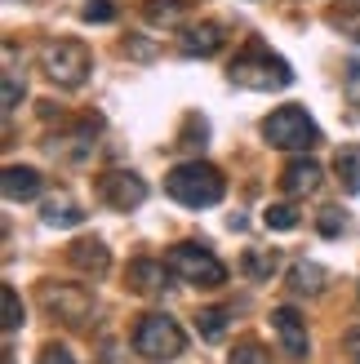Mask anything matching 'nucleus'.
I'll use <instances>...</instances> for the list:
<instances>
[{"label":"nucleus","instance_id":"nucleus-1","mask_svg":"<svg viewBox=\"0 0 360 364\" xmlns=\"http://www.w3.org/2000/svg\"><path fill=\"white\" fill-rule=\"evenodd\" d=\"M165 191L178 200V205H187V209H209V205H218V200H223L227 182H223V173L213 169V165H205V160H187V165L169 169Z\"/></svg>","mask_w":360,"mask_h":364},{"label":"nucleus","instance_id":"nucleus-2","mask_svg":"<svg viewBox=\"0 0 360 364\" xmlns=\"http://www.w3.org/2000/svg\"><path fill=\"white\" fill-rule=\"evenodd\" d=\"M231 85H240V89H258V94H267V89H290L294 85V71L285 58H276L272 49H267L263 41H254L236 63H231Z\"/></svg>","mask_w":360,"mask_h":364},{"label":"nucleus","instance_id":"nucleus-3","mask_svg":"<svg viewBox=\"0 0 360 364\" xmlns=\"http://www.w3.org/2000/svg\"><path fill=\"white\" fill-rule=\"evenodd\" d=\"M169 271L178 280H187L196 289H218L227 284V267L209 253V245H196V240H183V245H174L169 249Z\"/></svg>","mask_w":360,"mask_h":364},{"label":"nucleus","instance_id":"nucleus-4","mask_svg":"<svg viewBox=\"0 0 360 364\" xmlns=\"http://www.w3.org/2000/svg\"><path fill=\"white\" fill-rule=\"evenodd\" d=\"M263 138L272 142V147H280V151H312L320 142V129L302 107L290 102V107H280V112H272L263 120Z\"/></svg>","mask_w":360,"mask_h":364},{"label":"nucleus","instance_id":"nucleus-5","mask_svg":"<svg viewBox=\"0 0 360 364\" xmlns=\"http://www.w3.org/2000/svg\"><path fill=\"white\" fill-rule=\"evenodd\" d=\"M183 347H187V333L178 329V320L160 316V311H152V316L138 320V329H134V351H138V355L165 360V364H169V360L183 355Z\"/></svg>","mask_w":360,"mask_h":364},{"label":"nucleus","instance_id":"nucleus-6","mask_svg":"<svg viewBox=\"0 0 360 364\" xmlns=\"http://www.w3.org/2000/svg\"><path fill=\"white\" fill-rule=\"evenodd\" d=\"M41 67H45V76L53 85H63V89H80L89 80V67H94V58H89V49L80 41H49L41 49Z\"/></svg>","mask_w":360,"mask_h":364},{"label":"nucleus","instance_id":"nucleus-7","mask_svg":"<svg viewBox=\"0 0 360 364\" xmlns=\"http://www.w3.org/2000/svg\"><path fill=\"white\" fill-rule=\"evenodd\" d=\"M41 302H45V311H53L67 324H85L89 311H94V298H89L80 284H45L41 289Z\"/></svg>","mask_w":360,"mask_h":364},{"label":"nucleus","instance_id":"nucleus-8","mask_svg":"<svg viewBox=\"0 0 360 364\" xmlns=\"http://www.w3.org/2000/svg\"><path fill=\"white\" fill-rule=\"evenodd\" d=\"M98 196H102V200H107L112 209L129 213V209H138L142 200H147V182H142L138 173L112 169V173H102V178H98Z\"/></svg>","mask_w":360,"mask_h":364},{"label":"nucleus","instance_id":"nucleus-9","mask_svg":"<svg viewBox=\"0 0 360 364\" xmlns=\"http://www.w3.org/2000/svg\"><path fill=\"white\" fill-rule=\"evenodd\" d=\"M272 329L280 338L285 355H290V360H307L312 338H307V324H302V316L294 311V306H276V311H272Z\"/></svg>","mask_w":360,"mask_h":364},{"label":"nucleus","instance_id":"nucleus-10","mask_svg":"<svg viewBox=\"0 0 360 364\" xmlns=\"http://www.w3.org/2000/svg\"><path fill=\"white\" fill-rule=\"evenodd\" d=\"M125 280H129L134 294L142 298H156L169 289V262H156V258H134L129 271H125Z\"/></svg>","mask_w":360,"mask_h":364},{"label":"nucleus","instance_id":"nucleus-11","mask_svg":"<svg viewBox=\"0 0 360 364\" xmlns=\"http://www.w3.org/2000/svg\"><path fill=\"white\" fill-rule=\"evenodd\" d=\"M67 262L85 271V276H107V267H112V253H107L102 240H76L67 249Z\"/></svg>","mask_w":360,"mask_h":364},{"label":"nucleus","instance_id":"nucleus-12","mask_svg":"<svg viewBox=\"0 0 360 364\" xmlns=\"http://www.w3.org/2000/svg\"><path fill=\"white\" fill-rule=\"evenodd\" d=\"M280 187L290 191V196H307V191H316V187H320V165H316V160H307V156L290 160V165H285V173H280Z\"/></svg>","mask_w":360,"mask_h":364},{"label":"nucleus","instance_id":"nucleus-13","mask_svg":"<svg viewBox=\"0 0 360 364\" xmlns=\"http://www.w3.org/2000/svg\"><path fill=\"white\" fill-rule=\"evenodd\" d=\"M45 191V178L36 173V169H27V165H9L5 169V200H36Z\"/></svg>","mask_w":360,"mask_h":364},{"label":"nucleus","instance_id":"nucleus-14","mask_svg":"<svg viewBox=\"0 0 360 364\" xmlns=\"http://www.w3.org/2000/svg\"><path fill=\"white\" fill-rule=\"evenodd\" d=\"M218 49H223V31L213 23H201V27L183 31V53H191V58H213Z\"/></svg>","mask_w":360,"mask_h":364},{"label":"nucleus","instance_id":"nucleus-15","mask_svg":"<svg viewBox=\"0 0 360 364\" xmlns=\"http://www.w3.org/2000/svg\"><path fill=\"white\" fill-rule=\"evenodd\" d=\"M334 173L347 196H360V147H343L334 156Z\"/></svg>","mask_w":360,"mask_h":364},{"label":"nucleus","instance_id":"nucleus-16","mask_svg":"<svg viewBox=\"0 0 360 364\" xmlns=\"http://www.w3.org/2000/svg\"><path fill=\"white\" fill-rule=\"evenodd\" d=\"M142 14H147V23H156V27H174V23H183L187 0H147Z\"/></svg>","mask_w":360,"mask_h":364},{"label":"nucleus","instance_id":"nucleus-17","mask_svg":"<svg viewBox=\"0 0 360 364\" xmlns=\"http://www.w3.org/2000/svg\"><path fill=\"white\" fill-rule=\"evenodd\" d=\"M240 267H245V276L249 280H272L276 276V267H280V258L272 249H249L245 258H240Z\"/></svg>","mask_w":360,"mask_h":364},{"label":"nucleus","instance_id":"nucleus-18","mask_svg":"<svg viewBox=\"0 0 360 364\" xmlns=\"http://www.w3.org/2000/svg\"><path fill=\"white\" fill-rule=\"evenodd\" d=\"M320 284H325V271L316 262H294L290 267V289L294 294H320Z\"/></svg>","mask_w":360,"mask_h":364},{"label":"nucleus","instance_id":"nucleus-19","mask_svg":"<svg viewBox=\"0 0 360 364\" xmlns=\"http://www.w3.org/2000/svg\"><path fill=\"white\" fill-rule=\"evenodd\" d=\"M85 223V213H80V205H71V200H49L45 205V227H80Z\"/></svg>","mask_w":360,"mask_h":364},{"label":"nucleus","instance_id":"nucleus-20","mask_svg":"<svg viewBox=\"0 0 360 364\" xmlns=\"http://www.w3.org/2000/svg\"><path fill=\"white\" fill-rule=\"evenodd\" d=\"M196 333H201L205 342H218V338L227 333V311H223V306H209V311H201V316H196Z\"/></svg>","mask_w":360,"mask_h":364},{"label":"nucleus","instance_id":"nucleus-21","mask_svg":"<svg viewBox=\"0 0 360 364\" xmlns=\"http://www.w3.org/2000/svg\"><path fill=\"white\" fill-rule=\"evenodd\" d=\"M263 223H267V231H294L298 227V209L294 205H267Z\"/></svg>","mask_w":360,"mask_h":364},{"label":"nucleus","instance_id":"nucleus-22","mask_svg":"<svg viewBox=\"0 0 360 364\" xmlns=\"http://www.w3.org/2000/svg\"><path fill=\"white\" fill-rule=\"evenodd\" d=\"M0 311H5V329H9V333L23 329V302H18V289H14V284L0 289Z\"/></svg>","mask_w":360,"mask_h":364},{"label":"nucleus","instance_id":"nucleus-23","mask_svg":"<svg viewBox=\"0 0 360 364\" xmlns=\"http://www.w3.org/2000/svg\"><path fill=\"white\" fill-rule=\"evenodd\" d=\"M316 231H320V235H329V240H334V235H343V231H347L343 209H334V205H329V209H320V213H316Z\"/></svg>","mask_w":360,"mask_h":364},{"label":"nucleus","instance_id":"nucleus-24","mask_svg":"<svg viewBox=\"0 0 360 364\" xmlns=\"http://www.w3.org/2000/svg\"><path fill=\"white\" fill-rule=\"evenodd\" d=\"M227 364H267V351H263V342H254V338L236 342V351H231V360H227Z\"/></svg>","mask_w":360,"mask_h":364},{"label":"nucleus","instance_id":"nucleus-25","mask_svg":"<svg viewBox=\"0 0 360 364\" xmlns=\"http://www.w3.org/2000/svg\"><path fill=\"white\" fill-rule=\"evenodd\" d=\"M343 94H347V102L360 112V58H351L347 71H343Z\"/></svg>","mask_w":360,"mask_h":364},{"label":"nucleus","instance_id":"nucleus-26","mask_svg":"<svg viewBox=\"0 0 360 364\" xmlns=\"http://www.w3.org/2000/svg\"><path fill=\"white\" fill-rule=\"evenodd\" d=\"M80 18H85V23H112L116 5H112V0H89V5L80 9Z\"/></svg>","mask_w":360,"mask_h":364},{"label":"nucleus","instance_id":"nucleus-27","mask_svg":"<svg viewBox=\"0 0 360 364\" xmlns=\"http://www.w3.org/2000/svg\"><path fill=\"white\" fill-rule=\"evenodd\" d=\"M23 98H27V85L9 71V76H5V112H18V102H23Z\"/></svg>","mask_w":360,"mask_h":364},{"label":"nucleus","instance_id":"nucleus-28","mask_svg":"<svg viewBox=\"0 0 360 364\" xmlns=\"http://www.w3.org/2000/svg\"><path fill=\"white\" fill-rule=\"evenodd\" d=\"M41 364H76V355H71L67 347H58V342H49V347L41 351Z\"/></svg>","mask_w":360,"mask_h":364},{"label":"nucleus","instance_id":"nucleus-29","mask_svg":"<svg viewBox=\"0 0 360 364\" xmlns=\"http://www.w3.org/2000/svg\"><path fill=\"white\" fill-rule=\"evenodd\" d=\"M125 53H129V58H138V63H147V58H156V45H147V41H125Z\"/></svg>","mask_w":360,"mask_h":364},{"label":"nucleus","instance_id":"nucleus-30","mask_svg":"<svg viewBox=\"0 0 360 364\" xmlns=\"http://www.w3.org/2000/svg\"><path fill=\"white\" fill-rule=\"evenodd\" d=\"M343 27H347V31H351V41H356V45H360V18H343Z\"/></svg>","mask_w":360,"mask_h":364},{"label":"nucleus","instance_id":"nucleus-31","mask_svg":"<svg viewBox=\"0 0 360 364\" xmlns=\"http://www.w3.org/2000/svg\"><path fill=\"white\" fill-rule=\"evenodd\" d=\"M356 364H360V351H356Z\"/></svg>","mask_w":360,"mask_h":364}]
</instances>
